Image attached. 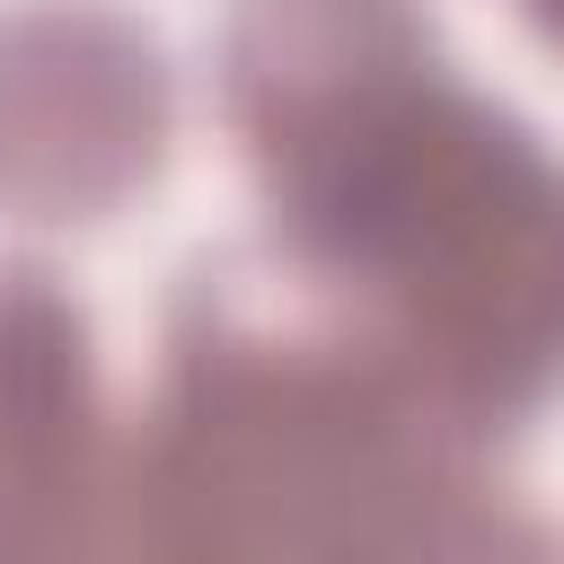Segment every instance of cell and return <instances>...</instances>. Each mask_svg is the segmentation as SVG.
I'll list each match as a JSON object with an SVG mask.
<instances>
[{"instance_id":"obj_3","label":"cell","mask_w":564,"mask_h":564,"mask_svg":"<svg viewBox=\"0 0 564 564\" xmlns=\"http://www.w3.org/2000/svg\"><path fill=\"white\" fill-rule=\"evenodd\" d=\"M167 123L150 44L97 9H35L0 26V194L62 220L115 203Z\"/></svg>"},{"instance_id":"obj_4","label":"cell","mask_w":564,"mask_h":564,"mask_svg":"<svg viewBox=\"0 0 564 564\" xmlns=\"http://www.w3.org/2000/svg\"><path fill=\"white\" fill-rule=\"evenodd\" d=\"M97 379L79 308L0 273V564H70L97 529Z\"/></svg>"},{"instance_id":"obj_5","label":"cell","mask_w":564,"mask_h":564,"mask_svg":"<svg viewBox=\"0 0 564 564\" xmlns=\"http://www.w3.org/2000/svg\"><path fill=\"white\" fill-rule=\"evenodd\" d=\"M529 18H538V26L555 35V44H564V0H529Z\"/></svg>"},{"instance_id":"obj_2","label":"cell","mask_w":564,"mask_h":564,"mask_svg":"<svg viewBox=\"0 0 564 564\" xmlns=\"http://www.w3.org/2000/svg\"><path fill=\"white\" fill-rule=\"evenodd\" d=\"M458 441L467 423L370 335L203 308L70 564H564Z\"/></svg>"},{"instance_id":"obj_1","label":"cell","mask_w":564,"mask_h":564,"mask_svg":"<svg viewBox=\"0 0 564 564\" xmlns=\"http://www.w3.org/2000/svg\"><path fill=\"white\" fill-rule=\"evenodd\" d=\"M229 106L317 282L467 432L564 379V167L467 97L414 0H247Z\"/></svg>"}]
</instances>
